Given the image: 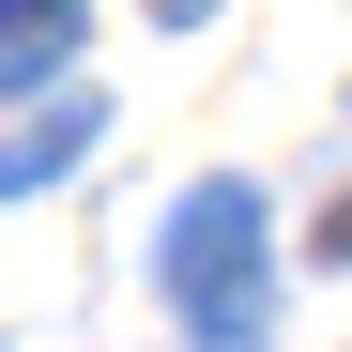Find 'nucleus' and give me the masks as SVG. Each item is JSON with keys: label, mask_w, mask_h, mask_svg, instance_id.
<instances>
[{"label": "nucleus", "mask_w": 352, "mask_h": 352, "mask_svg": "<svg viewBox=\"0 0 352 352\" xmlns=\"http://www.w3.org/2000/svg\"><path fill=\"white\" fill-rule=\"evenodd\" d=\"M153 291L184 307L199 352H261V307H276V214H261L245 168H214V184L168 199V230H153Z\"/></svg>", "instance_id": "nucleus-1"}, {"label": "nucleus", "mask_w": 352, "mask_h": 352, "mask_svg": "<svg viewBox=\"0 0 352 352\" xmlns=\"http://www.w3.org/2000/svg\"><path fill=\"white\" fill-rule=\"evenodd\" d=\"M92 138H107V92H46L31 123L0 138V199H46V184H62V168L92 153Z\"/></svg>", "instance_id": "nucleus-2"}, {"label": "nucleus", "mask_w": 352, "mask_h": 352, "mask_svg": "<svg viewBox=\"0 0 352 352\" xmlns=\"http://www.w3.org/2000/svg\"><path fill=\"white\" fill-rule=\"evenodd\" d=\"M77 16H92V0H0V92H46V77H62L77 62Z\"/></svg>", "instance_id": "nucleus-3"}, {"label": "nucleus", "mask_w": 352, "mask_h": 352, "mask_svg": "<svg viewBox=\"0 0 352 352\" xmlns=\"http://www.w3.org/2000/svg\"><path fill=\"white\" fill-rule=\"evenodd\" d=\"M138 16H153V31H199V16H214V0H138Z\"/></svg>", "instance_id": "nucleus-4"}]
</instances>
